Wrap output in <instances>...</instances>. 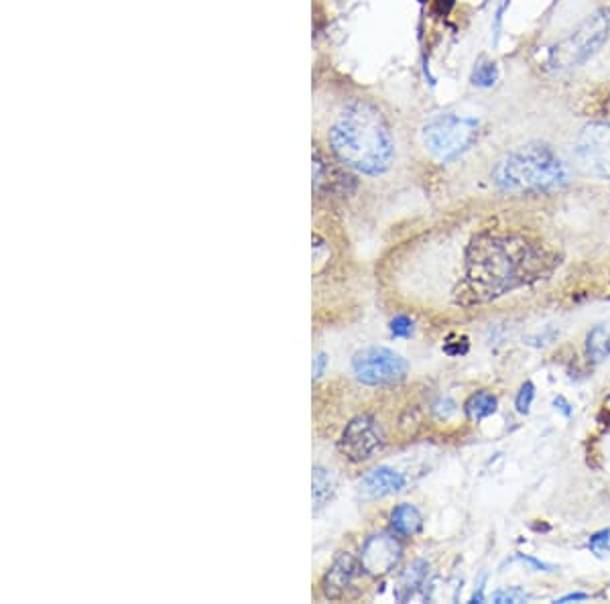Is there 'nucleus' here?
<instances>
[{
  "label": "nucleus",
  "instance_id": "13",
  "mask_svg": "<svg viewBox=\"0 0 610 604\" xmlns=\"http://www.w3.org/2000/svg\"><path fill=\"white\" fill-rule=\"evenodd\" d=\"M336 491V480L330 474V470L316 466L312 474V497H314V511H320Z\"/></svg>",
  "mask_w": 610,
  "mask_h": 604
},
{
  "label": "nucleus",
  "instance_id": "22",
  "mask_svg": "<svg viewBox=\"0 0 610 604\" xmlns=\"http://www.w3.org/2000/svg\"><path fill=\"white\" fill-rule=\"evenodd\" d=\"M586 598V594H568V596H564L560 602H568V600H584Z\"/></svg>",
  "mask_w": 610,
  "mask_h": 604
},
{
  "label": "nucleus",
  "instance_id": "14",
  "mask_svg": "<svg viewBox=\"0 0 610 604\" xmlns=\"http://www.w3.org/2000/svg\"><path fill=\"white\" fill-rule=\"evenodd\" d=\"M464 409H466L468 419L480 421L497 411V397L491 391H478V393L470 395Z\"/></svg>",
  "mask_w": 610,
  "mask_h": 604
},
{
  "label": "nucleus",
  "instance_id": "5",
  "mask_svg": "<svg viewBox=\"0 0 610 604\" xmlns=\"http://www.w3.org/2000/svg\"><path fill=\"white\" fill-rule=\"evenodd\" d=\"M478 137V120L460 114L432 118L421 131L425 149L438 161H452L468 151Z\"/></svg>",
  "mask_w": 610,
  "mask_h": 604
},
{
  "label": "nucleus",
  "instance_id": "16",
  "mask_svg": "<svg viewBox=\"0 0 610 604\" xmlns=\"http://www.w3.org/2000/svg\"><path fill=\"white\" fill-rule=\"evenodd\" d=\"M588 548L596 554V556H604L610 550V531H600L596 535L590 537Z\"/></svg>",
  "mask_w": 610,
  "mask_h": 604
},
{
  "label": "nucleus",
  "instance_id": "20",
  "mask_svg": "<svg viewBox=\"0 0 610 604\" xmlns=\"http://www.w3.org/2000/svg\"><path fill=\"white\" fill-rule=\"evenodd\" d=\"M495 602H523L527 600V594L525 592H519V590H503V592H497L493 596Z\"/></svg>",
  "mask_w": 610,
  "mask_h": 604
},
{
  "label": "nucleus",
  "instance_id": "10",
  "mask_svg": "<svg viewBox=\"0 0 610 604\" xmlns=\"http://www.w3.org/2000/svg\"><path fill=\"white\" fill-rule=\"evenodd\" d=\"M360 560H356L352 554L342 552L332 566L328 568V572L322 578V592L328 600H342L346 596V592L350 590L358 570H360Z\"/></svg>",
  "mask_w": 610,
  "mask_h": 604
},
{
  "label": "nucleus",
  "instance_id": "19",
  "mask_svg": "<svg viewBox=\"0 0 610 604\" xmlns=\"http://www.w3.org/2000/svg\"><path fill=\"white\" fill-rule=\"evenodd\" d=\"M533 397H535V387L531 383H525L517 395V411L527 413L533 403Z\"/></svg>",
  "mask_w": 610,
  "mask_h": 604
},
{
  "label": "nucleus",
  "instance_id": "8",
  "mask_svg": "<svg viewBox=\"0 0 610 604\" xmlns=\"http://www.w3.org/2000/svg\"><path fill=\"white\" fill-rule=\"evenodd\" d=\"M385 444L383 432L377 424V419L369 413H362L352 417L340 440H338V452L352 464H360L371 460Z\"/></svg>",
  "mask_w": 610,
  "mask_h": 604
},
{
  "label": "nucleus",
  "instance_id": "3",
  "mask_svg": "<svg viewBox=\"0 0 610 604\" xmlns=\"http://www.w3.org/2000/svg\"><path fill=\"white\" fill-rule=\"evenodd\" d=\"M493 184L507 194H543L568 184L566 159L545 143H525L507 151L493 167Z\"/></svg>",
  "mask_w": 610,
  "mask_h": 604
},
{
  "label": "nucleus",
  "instance_id": "4",
  "mask_svg": "<svg viewBox=\"0 0 610 604\" xmlns=\"http://www.w3.org/2000/svg\"><path fill=\"white\" fill-rule=\"evenodd\" d=\"M610 35V9L598 7L568 23L547 47V66L554 72L578 70L602 49Z\"/></svg>",
  "mask_w": 610,
  "mask_h": 604
},
{
  "label": "nucleus",
  "instance_id": "15",
  "mask_svg": "<svg viewBox=\"0 0 610 604\" xmlns=\"http://www.w3.org/2000/svg\"><path fill=\"white\" fill-rule=\"evenodd\" d=\"M425 574H427L425 562H415V564L405 572V576L401 578L397 598H399V600H409V598L415 594V590L421 588V584H423V580H425Z\"/></svg>",
  "mask_w": 610,
  "mask_h": 604
},
{
  "label": "nucleus",
  "instance_id": "12",
  "mask_svg": "<svg viewBox=\"0 0 610 604\" xmlns=\"http://www.w3.org/2000/svg\"><path fill=\"white\" fill-rule=\"evenodd\" d=\"M421 523H423L421 513L413 505H409V503L397 505L393 509V513H391V525H393L395 533H399L403 537L415 535L421 529Z\"/></svg>",
  "mask_w": 610,
  "mask_h": 604
},
{
  "label": "nucleus",
  "instance_id": "9",
  "mask_svg": "<svg viewBox=\"0 0 610 604\" xmlns=\"http://www.w3.org/2000/svg\"><path fill=\"white\" fill-rule=\"evenodd\" d=\"M401 558V546L399 541L389 535V533H379L366 539L362 556H360V566L369 576H385L389 574Z\"/></svg>",
  "mask_w": 610,
  "mask_h": 604
},
{
  "label": "nucleus",
  "instance_id": "21",
  "mask_svg": "<svg viewBox=\"0 0 610 604\" xmlns=\"http://www.w3.org/2000/svg\"><path fill=\"white\" fill-rule=\"evenodd\" d=\"M326 365H328L326 354H318V356L314 358V381H318V379L324 375Z\"/></svg>",
  "mask_w": 610,
  "mask_h": 604
},
{
  "label": "nucleus",
  "instance_id": "18",
  "mask_svg": "<svg viewBox=\"0 0 610 604\" xmlns=\"http://www.w3.org/2000/svg\"><path fill=\"white\" fill-rule=\"evenodd\" d=\"M328 261H330V249H328V245L324 243V240L316 234L314 236V265H316V273L320 271V265H324Z\"/></svg>",
  "mask_w": 610,
  "mask_h": 604
},
{
  "label": "nucleus",
  "instance_id": "2",
  "mask_svg": "<svg viewBox=\"0 0 610 604\" xmlns=\"http://www.w3.org/2000/svg\"><path fill=\"white\" fill-rule=\"evenodd\" d=\"M330 147L340 163L362 173L383 175L395 159V137L383 110L366 98L350 100L330 129Z\"/></svg>",
  "mask_w": 610,
  "mask_h": 604
},
{
  "label": "nucleus",
  "instance_id": "7",
  "mask_svg": "<svg viewBox=\"0 0 610 604\" xmlns=\"http://www.w3.org/2000/svg\"><path fill=\"white\" fill-rule=\"evenodd\" d=\"M352 371L362 385L385 387L407 377V362L389 348L371 346L354 354Z\"/></svg>",
  "mask_w": 610,
  "mask_h": 604
},
{
  "label": "nucleus",
  "instance_id": "6",
  "mask_svg": "<svg viewBox=\"0 0 610 604\" xmlns=\"http://www.w3.org/2000/svg\"><path fill=\"white\" fill-rule=\"evenodd\" d=\"M572 161L590 177L610 179V123L590 120L572 139Z\"/></svg>",
  "mask_w": 610,
  "mask_h": 604
},
{
  "label": "nucleus",
  "instance_id": "17",
  "mask_svg": "<svg viewBox=\"0 0 610 604\" xmlns=\"http://www.w3.org/2000/svg\"><path fill=\"white\" fill-rule=\"evenodd\" d=\"M391 334L395 338H409L413 334V322L407 316H397L391 320Z\"/></svg>",
  "mask_w": 610,
  "mask_h": 604
},
{
  "label": "nucleus",
  "instance_id": "11",
  "mask_svg": "<svg viewBox=\"0 0 610 604\" xmlns=\"http://www.w3.org/2000/svg\"><path fill=\"white\" fill-rule=\"evenodd\" d=\"M405 487V478L401 472L389 466H379L373 468L371 472H366L360 478V493L369 499H383L389 495L399 493Z\"/></svg>",
  "mask_w": 610,
  "mask_h": 604
},
{
  "label": "nucleus",
  "instance_id": "1",
  "mask_svg": "<svg viewBox=\"0 0 610 604\" xmlns=\"http://www.w3.org/2000/svg\"><path fill=\"white\" fill-rule=\"evenodd\" d=\"M547 257L529 238L507 232H480L466 251L464 277L456 289L460 306H480L511 289L535 281Z\"/></svg>",
  "mask_w": 610,
  "mask_h": 604
}]
</instances>
